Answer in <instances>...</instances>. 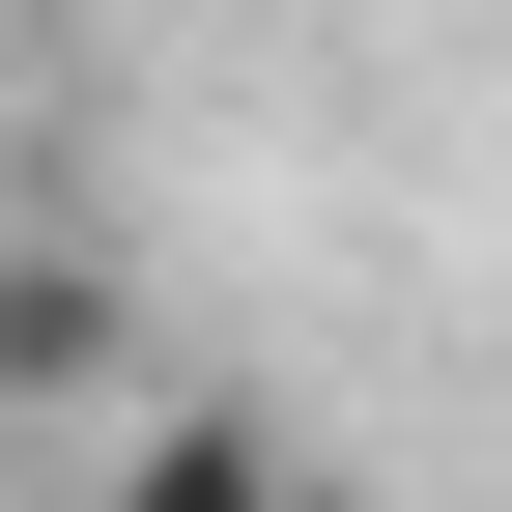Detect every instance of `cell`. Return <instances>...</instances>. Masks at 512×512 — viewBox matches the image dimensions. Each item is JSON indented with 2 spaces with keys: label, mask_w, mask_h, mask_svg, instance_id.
Masks as SVG:
<instances>
[{
  "label": "cell",
  "mask_w": 512,
  "mask_h": 512,
  "mask_svg": "<svg viewBox=\"0 0 512 512\" xmlns=\"http://www.w3.org/2000/svg\"><path fill=\"white\" fill-rule=\"evenodd\" d=\"M0 399H114V285L86 256H0Z\"/></svg>",
  "instance_id": "cell-2"
},
{
  "label": "cell",
  "mask_w": 512,
  "mask_h": 512,
  "mask_svg": "<svg viewBox=\"0 0 512 512\" xmlns=\"http://www.w3.org/2000/svg\"><path fill=\"white\" fill-rule=\"evenodd\" d=\"M86 512H313V456L256 399H114L86 427Z\"/></svg>",
  "instance_id": "cell-1"
}]
</instances>
